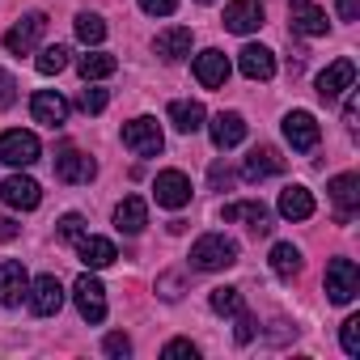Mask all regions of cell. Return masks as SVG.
Wrapping results in <instances>:
<instances>
[{
    "label": "cell",
    "mask_w": 360,
    "mask_h": 360,
    "mask_svg": "<svg viewBox=\"0 0 360 360\" xmlns=\"http://www.w3.org/2000/svg\"><path fill=\"white\" fill-rule=\"evenodd\" d=\"M238 263V242L221 238V233H204L195 246H191V267L195 271H225Z\"/></svg>",
    "instance_id": "1"
},
{
    "label": "cell",
    "mask_w": 360,
    "mask_h": 360,
    "mask_svg": "<svg viewBox=\"0 0 360 360\" xmlns=\"http://www.w3.org/2000/svg\"><path fill=\"white\" fill-rule=\"evenodd\" d=\"M356 292H360V267L352 259H330V267H326V297L335 305H352Z\"/></svg>",
    "instance_id": "2"
},
{
    "label": "cell",
    "mask_w": 360,
    "mask_h": 360,
    "mask_svg": "<svg viewBox=\"0 0 360 360\" xmlns=\"http://www.w3.org/2000/svg\"><path fill=\"white\" fill-rule=\"evenodd\" d=\"M39 136L34 131H5V136H0V161H5V165H18V169H26V165H34L39 161Z\"/></svg>",
    "instance_id": "3"
},
{
    "label": "cell",
    "mask_w": 360,
    "mask_h": 360,
    "mask_svg": "<svg viewBox=\"0 0 360 360\" xmlns=\"http://www.w3.org/2000/svg\"><path fill=\"white\" fill-rule=\"evenodd\" d=\"M153 200L161 208H187L191 204V178L183 169H161L153 183Z\"/></svg>",
    "instance_id": "4"
},
{
    "label": "cell",
    "mask_w": 360,
    "mask_h": 360,
    "mask_svg": "<svg viewBox=\"0 0 360 360\" xmlns=\"http://www.w3.org/2000/svg\"><path fill=\"white\" fill-rule=\"evenodd\" d=\"M123 144H127L136 157H157V153L165 148V136H161L157 119H131V123L123 127Z\"/></svg>",
    "instance_id": "5"
},
{
    "label": "cell",
    "mask_w": 360,
    "mask_h": 360,
    "mask_svg": "<svg viewBox=\"0 0 360 360\" xmlns=\"http://www.w3.org/2000/svg\"><path fill=\"white\" fill-rule=\"evenodd\" d=\"M72 301H77V309H81L85 322H102V318H106V288H102L98 276L85 271V276L72 284Z\"/></svg>",
    "instance_id": "6"
},
{
    "label": "cell",
    "mask_w": 360,
    "mask_h": 360,
    "mask_svg": "<svg viewBox=\"0 0 360 360\" xmlns=\"http://www.w3.org/2000/svg\"><path fill=\"white\" fill-rule=\"evenodd\" d=\"M43 34H47V13H26V18L5 34V47H9L13 56H30Z\"/></svg>",
    "instance_id": "7"
},
{
    "label": "cell",
    "mask_w": 360,
    "mask_h": 360,
    "mask_svg": "<svg viewBox=\"0 0 360 360\" xmlns=\"http://www.w3.org/2000/svg\"><path fill=\"white\" fill-rule=\"evenodd\" d=\"M356 85V64L343 56V60H335V64H326V72H318V98L322 102H335L343 89H352Z\"/></svg>",
    "instance_id": "8"
},
{
    "label": "cell",
    "mask_w": 360,
    "mask_h": 360,
    "mask_svg": "<svg viewBox=\"0 0 360 360\" xmlns=\"http://www.w3.org/2000/svg\"><path fill=\"white\" fill-rule=\"evenodd\" d=\"M284 140H288L297 153H309V148H318V140H322V131H318V119H314L309 110H292V115L284 119Z\"/></svg>",
    "instance_id": "9"
},
{
    "label": "cell",
    "mask_w": 360,
    "mask_h": 360,
    "mask_svg": "<svg viewBox=\"0 0 360 360\" xmlns=\"http://www.w3.org/2000/svg\"><path fill=\"white\" fill-rule=\"evenodd\" d=\"M0 200H5L9 208H18V212H30V208H39L43 191H39V183H34V178H26V174H13V178H5V183H0Z\"/></svg>",
    "instance_id": "10"
},
{
    "label": "cell",
    "mask_w": 360,
    "mask_h": 360,
    "mask_svg": "<svg viewBox=\"0 0 360 360\" xmlns=\"http://www.w3.org/2000/svg\"><path fill=\"white\" fill-rule=\"evenodd\" d=\"M26 292H30V276H26V267H22L18 259H5V263H0V305L13 309V305H22Z\"/></svg>",
    "instance_id": "11"
},
{
    "label": "cell",
    "mask_w": 360,
    "mask_h": 360,
    "mask_svg": "<svg viewBox=\"0 0 360 360\" xmlns=\"http://www.w3.org/2000/svg\"><path fill=\"white\" fill-rule=\"evenodd\" d=\"M280 169H284V157H280V148H271V144L250 148V157L242 161V178H246V183H263V178H271V174H280Z\"/></svg>",
    "instance_id": "12"
},
{
    "label": "cell",
    "mask_w": 360,
    "mask_h": 360,
    "mask_svg": "<svg viewBox=\"0 0 360 360\" xmlns=\"http://www.w3.org/2000/svg\"><path fill=\"white\" fill-rule=\"evenodd\" d=\"M94 174H98L94 157H85L77 148H60L56 153V178H60V183H89Z\"/></svg>",
    "instance_id": "13"
},
{
    "label": "cell",
    "mask_w": 360,
    "mask_h": 360,
    "mask_svg": "<svg viewBox=\"0 0 360 360\" xmlns=\"http://www.w3.org/2000/svg\"><path fill=\"white\" fill-rule=\"evenodd\" d=\"M326 191H330V200L339 208V225H347L356 217V208H360V178L356 174H339V178H330Z\"/></svg>",
    "instance_id": "14"
},
{
    "label": "cell",
    "mask_w": 360,
    "mask_h": 360,
    "mask_svg": "<svg viewBox=\"0 0 360 360\" xmlns=\"http://www.w3.org/2000/svg\"><path fill=\"white\" fill-rule=\"evenodd\" d=\"M60 305H64V284L56 276H39L30 284V309L39 318H51V314H60Z\"/></svg>",
    "instance_id": "15"
},
{
    "label": "cell",
    "mask_w": 360,
    "mask_h": 360,
    "mask_svg": "<svg viewBox=\"0 0 360 360\" xmlns=\"http://www.w3.org/2000/svg\"><path fill=\"white\" fill-rule=\"evenodd\" d=\"M288 22L305 39H322L326 34V13L314 5V0H292V5H288Z\"/></svg>",
    "instance_id": "16"
},
{
    "label": "cell",
    "mask_w": 360,
    "mask_h": 360,
    "mask_svg": "<svg viewBox=\"0 0 360 360\" xmlns=\"http://www.w3.org/2000/svg\"><path fill=\"white\" fill-rule=\"evenodd\" d=\"M238 68H242V77H250V81H271V77H276V56H271L267 47L250 43V47L238 51Z\"/></svg>",
    "instance_id": "17"
},
{
    "label": "cell",
    "mask_w": 360,
    "mask_h": 360,
    "mask_svg": "<svg viewBox=\"0 0 360 360\" xmlns=\"http://www.w3.org/2000/svg\"><path fill=\"white\" fill-rule=\"evenodd\" d=\"M195 81H200L204 89H221V85L229 81V60H225L217 47L200 51V56H195Z\"/></svg>",
    "instance_id": "18"
},
{
    "label": "cell",
    "mask_w": 360,
    "mask_h": 360,
    "mask_svg": "<svg viewBox=\"0 0 360 360\" xmlns=\"http://www.w3.org/2000/svg\"><path fill=\"white\" fill-rule=\"evenodd\" d=\"M221 217H225V221H246V229L259 233V238L271 233V212H267L263 204H255V200H246V204H225Z\"/></svg>",
    "instance_id": "19"
},
{
    "label": "cell",
    "mask_w": 360,
    "mask_h": 360,
    "mask_svg": "<svg viewBox=\"0 0 360 360\" xmlns=\"http://www.w3.org/2000/svg\"><path fill=\"white\" fill-rule=\"evenodd\" d=\"M30 110H34V123H43V127H64V119H68V102L51 89H39L30 98Z\"/></svg>",
    "instance_id": "20"
},
{
    "label": "cell",
    "mask_w": 360,
    "mask_h": 360,
    "mask_svg": "<svg viewBox=\"0 0 360 360\" xmlns=\"http://www.w3.org/2000/svg\"><path fill=\"white\" fill-rule=\"evenodd\" d=\"M259 26H263V9L255 5V0H233V5H225V30L255 34Z\"/></svg>",
    "instance_id": "21"
},
{
    "label": "cell",
    "mask_w": 360,
    "mask_h": 360,
    "mask_svg": "<svg viewBox=\"0 0 360 360\" xmlns=\"http://www.w3.org/2000/svg\"><path fill=\"white\" fill-rule=\"evenodd\" d=\"M153 51L161 56V60H183V56H191V30L187 26H169V30H161L157 39H153Z\"/></svg>",
    "instance_id": "22"
},
{
    "label": "cell",
    "mask_w": 360,
    "mask_h": 360,
    "mask_svg": "<svg viewBox=\"0 0 360 360\" xmlns=\"http://www.w3.org/2000/svg\"><path fill=\"white\" fill-rule=\"evenodd\" d=\"M246 140V119L238 115V110H221L217 119H212V144L217 148H233V144H242Z\"/></svg>",
    "instance_id": "23"
},
{
    "label": "cell",
    "mask_w": 360,
    "mask_h": 360,
    "mask_svg": "<svg viewBox=\"0 0 360 360\" xmlns=\"http://www.w3.org/2000/svg\"><path fill=\"white\" fill-rule=\"evenodd\" d=\"M280 217L284 221H309L314 217V195L305 187H284L280 191Z\"/></svg>",
    "instance_id": "24"
},
{
    "label": "cell",
    "mask_w": 360,
    "mask_h": 360,
    "mask_svg": "<svg viewBox=\"0 0 360 360\" xmlns=\"http://www.w3.org/2000/svg\"><path fill=\"white\" fill-rule=\"evenodd\" d=\"M148 225V208H144V200L140 195H127L119 208H115V229L119 233H140Z\"/></svg>",
    "instance_id": "25"
},
{
    "label": "cell",
    "mask_w": 360,
    "mask_h": 360,
    "mask_svg": "<svg viewBox=\"0 0 360 360\" xmlns=\"http://www.w3.org/2000/svg\"><path fill=\"white\" fill-rule=\"evenodd\" d=\"M77 255H81V263L85 267H110L115 259H119V250H115V242H106V238H81L77 242Z\"/></svg>",
    "instance_id": "26"
},
{
    "label": "cell",
    "mask_w": 360,
    "mask_h": 360,
    "mask_svg": "<svg viewBox=\"0 0 360 360\" xmlns=\"http://www.w3.org/2000/svg\"><path fill=\"white\" fill-rule=\"evenodd\" d=\"M169 123H174L178 131L191 136V131L204 127V106H200V102H187V98H174V102H169Z\"/></svg>",
    "instance_id": "27"
},
{
    "label": "cell",
    "mask_w": 360,
    "mask_h": 360,
    "mask_svg": "<svg viewBox=\"0 0 360 360\" xmlns=\"http://www.w3.org/2000/svg\"><path fill=\"white\" fill-rule=\"evenodd\" d=\"M271 271H276L280 280H297V276H301V250H297L292 242H276V246H271Z\"/></svg>",
    "instance_id": "28"
},
{
    "label": "cell",
    "mask_w": 360,
    "mask_h": 360,
    "mask_svg": "<svg viewBox=\"0 0 360 360\" xmlns=\"http://www.w3.org/2000/svg\"><path fill=\"white\" fill-rule=\"evenodd\" d=\"M119 68V60L115 56H106V51H89V56H81L77 60V72L85 77V81H102V77H110Z\"/></svg>",
    "instance_id": "29"
},
{
    "label": "cell",
    "mask_w": 360,
    "mask_h": 360,
    "mask_svg": "<svg viewBox=\"0 0 360 360\" xmlns=\"http://www.w3.org/2000/svg\"><path fill=\"white\" fill-rule=\"evenodd\" d=\"M72 26H77V39H81L85 47H98V43L106 39V22H102L98 13H81Z\"/></svg>",
    "instance_id": "30"
},
{
    "label": "cell",
    "mask_w": 360,
    "mask_h": 360,
    "mask_svg": "<svg viewBox=\"0 0 360 360\" xmlns=\"http://www.w3.org/2000/svg\"><path fill=\"white\" fill-rule=\"evenodd\" d=\"M34 68H39L43 77L64 72V68H68V47H60V43H56V47H43V51H39V60H34Z\"/></svg>",
    "instance_id": "31"
},
{
    "label": "cell",
    "mask_w": 360,
    "mask_h": 360,
    "mask_svg": "<svg viewBox=\"0 0 360 360\" xmlns=\"http://www.w3.org/2000/svg\"><path fill=\"white\" fill-rule=\"evenodd\" d=\"M208 305H212V314L229 318V314H238V309H242V292H238V288H212Z\"/></svg>",
    "instance_id": "32"
},
{
    "label": "cell",
    "mask_w": 360,
    "mask_h": 360,
    "mask_svg": "<svg viewBox=\"0 0 360 360\" xmlns=\"http://www.w3.org/2000/svg\"><path fill=\"white\" fill-rule=\"evenodd\" d=\"M106 102H110V94L106 89H81V98H77V106L85 110V115H98V110H106Z\"/></svg>",
    "instance_id": "33"
},
{
    "label": "cell",
    "mask_w": 360,
    "mask_h": 360,
    "mask_svg": "<svg viewBox=\"0 0 360 360\" xmlns=\"http://www.w3.org/2000/svg\"><path fill=\"white\" fill-rule=\"evenodd\" d=\"M81 238H85V217L81 212H68L60 221V242H81Z\"/></svg>",
    "instance_id": "34"
},
{
    "label": "cell",
    "mask_w": 360,
    "mask_h": 360,
    "mask_svg": "<svg viewBox=\"0 0 360 360\" xmlns=\"http://www.w3.org/2000/svg\"><path fill=\"white\" fill-rule=\"evenodd\" d=\"M339 339H343V352L347 356H360V318H347L343 330H339Z\"/></svg>",
    "instance_id": "35"
},
{
    "label": "cell",
    "mask_w": 360,
    "mask_h": 360,
    "mask_svg": "<svg viewBox=\"0 0 360 360\" xmlns=\"http://www.w3.org/2000/svg\"><path fill=\"white\" fill-rule=\"evenodd\" d=\"M233 318H238V330H233V339H238V343H250V339H255V314H246V305H242Z\"/></svg>",
    "instance_id": "36"
},
{
    "label": "cell",
    "mask_w": 360,
    "mask_h": 360,
    "mask_svg": "<svg viewBox=\"0 0 360 360\" xmlns=\"http://www.w3.org/2000/svg\"><path fill=\"white\" fill-rule=\"evenodd\" d=\"M18 102V81L5 72V68H0V110H9Z\"/></svg>",
    "instance_id": "37"
},
{
    "label": "cell",
    "mask_w": 360,
    "mask_h": 360,
    "mask_svg": "<svg viewBox=\"0 0 360 360\" xmlns=\"http://www.w3.org/2000/svg\"><path fill=\"white\" fill-rule=\"evenodd\" d=\"M195 352H200V347H195L191 339H169V343L161 347V356H191V360H195Z\"/></svg>",
    "instance_id": "38"
},
{
    "label": "cell",
    "mask_w": 360,
    "mask_h": 360,
    "mask_svg": "<svg viewBox=\"0 0 360 360\" xmlns=\"http://www.w3.org/2000/svg\"><path fill=\"white\" fill-rule=\"evenodd\" d=\"M140 9L153 13V18H169V13L178 9V0H140Z\"/></svg>",
    "instance_id": "39"
},
{
    "label": "cell",
    "mask_w": 360,
    "mask_h": 360,
    "mask_svg": "<svg viewBox=\"0 0 360 360\" xmlns=\"http://www.w3.org/2000/svg\"><path fill=\"white\" fill-rule=\"evenodd\" d=\"M106 356H131V339L127 335H106Z\"/></svg>",
    "instance_id": "40"
},
{
    "label": "cell",
    "mask_w": 360,
    "mask_h": 360,
    "mask_svg": "<svg viewBox=\"0 0 360 360\" xmlns=\"http://www.w3.org/2000/svg\"><path fill=\"white\" fill-rule=\"evenodd\" d=\"M356 119H360V98H356V94H352V98H347V102H343V127H347V131H356V127H360V123H356Z\"/></svg>",
    "instance_id": "41"
},
{
    "label": "cell",
    "mask_w": 360,
    "mask_h": 360,
    "mask_svg": "<svg viewBox=\"0 0 360 360\" xmlns=\"http://www.w3.org/2000/svg\"><path fill=\"white\" fill-rule=\"evenodd\" d=\"M208 178H212V191H229V183H233V174H229L221 161L212 165V174H208Z\"/></svg>",
    "instance_id": "42"
},
{
    "label": "cell",
    "mask_w": 360,
    "mask_h": 360,
    "mask_svg": "<svg viewBox=\"0 0 360 360\" xmlns=\"http://www.w3.org/2000/svg\"><path fill=\"white\" fill-rule=\"evenodd\" d=\"M157 288H161V297H165V301H174V297H183V292H178V288H183V280H178V276H165V280H161Z\"/></svg>",
    "instance_id": "43"
},
{
    "label": "cell",
    "mask_w": 360,
    "mask_h": 360,
    "mask_svg": "<svg viewBox=\"0 0 360 360\" xmlns=\"http://www.w3.org/2000/svg\"><path fill=\"white\" fill-rule=\"evenodd\" d=\"M18 233H22V225H18L13 217H0V242H13Z\"/></svg>",
    "instance_id": "44"
},
{
    "label": "cell",
    "mask_w": 360,
    "mask_h": 360,
    "mask_svg": "<svg viewBox=\"0 0 360 360\" xmlns=\"http://www.w3.org/2000/svg\"><path fill=\"white\" fill-rule=\"evenodd\" d=\"M339 18L343 22H360V0H339Z\"/></svg>",
    "instance_id": "45"
},
{
    "label": "cell",
    "mask_w": 360,
    "mask_h": 360,
    "mask_svg": "<svg viewBox=\"0 0 360 360\" xmlns=\"http://www.w3.org/2000/svg\"><path fill=\"white\" fill-rule=\"evenodd\" d=\"M200 5H212V0H200Z\"/></svg>",
    "instance_id": "46"
}]
</instances>
